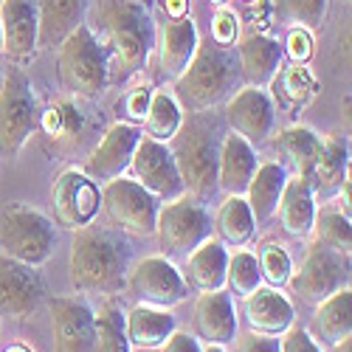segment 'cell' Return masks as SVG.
Wrapping results in <instances>:
<instances>
[{"instance_id":"cell-1","label":"cell","mask_w":352,"mask_h":352,"mask_svg":"<svg viewBox=\"0 0 352 352\" xmlns=\"http://www.w3.org/2000/svg\"><path fill=\"white\" fill-rule=\"evenodd\" d=\"M96 25L104 34V56L113 82H127L144 71L155 51V14L150 0H99L94 9Z\"/></svg>"},{"instance_id":"cell-2","label":"cell","mask_w":352,"mask_h":352,"mask_svg":"<svg viewBox=\"0 0 352 352\" xmlns=\"http://www.w3.org/2000/svg\"><path fill=\"white\" fill-rule=\"evenodd\" d=\"M133 265V248L113 226L87 223L74 231L68 254L71 285L79 293H119Z\"/></svg>"},{"instance_id":"cell-3","label":"cell","mask_w":352,"mask_h":352,"mask_svg":"<svg viewBox=\"0 0 352 352\" xmlns=\"http://www.w3.org/2000/svg\"><path fill=\"white\" fill-rule=\"evenodd\" d=\"M40 144L43 153L54 161H74L87 158L94 144L102 138V113L94 107L91 99L79 96H60L45 110H40Z\"/></svg>"},{"instance_id":"cell-4","label":"cell","mask_w":352,"mask_h":352,"mask_svg":"<svg viewBox=\"0 0 352 352\" xmlns=\"http://www.w3.org/2000/svg\"><path fill=\"white\" fill-rule=\"evenodd\" d=\"M237 76H240V65L234 51L206 40L197 43L189 68L175 79V94L189 110L203 113L220 104L234 91Z\"/></svg>"},{"instance_id":"cell-5","label":"cell","mask_w":352,"mask_h":352,"mask_svg":"<svg viewBox=\"0 0 352 352\" xmlns=\"http://www.w3.org/2000/svg\"><path fill=\"white\" fill-rule=\"evenodd\" d=\"M175 141V164H178L184 189L200 200L209 203L217 192V158H220V133L214 119L195 116L189 124H181Z\"/></svg>"},{"instance_id":"cell-6","label":"cell","mask_w":352,"mask_h":352,"mask_svg":"<svg viewBox=\"0 0 352 352\" xmlns=\"http://www.w3.org/2000/svg\"><path fill=\"white\" fill-rule=\"evenodd\" d=\"M56 48H60L56 51V74H60L63 91L91 102L99 99L110 85V71L102 40L94 28L82 23Z\"/></svg>"},{"instance_id":"cell-7","label":"cell","mask_w":352,"mask_h":352,"mask_svg":"<svg viewBox=\"0 0 352 352\" xmlns=\"http://www.w3.org/2000/svg\"><path fill=\"white\" fill-rule=\"evenodd\" d=\"M40 99L32 79L20 65H12L0 79V153L17 158L23 146L37 133Z\"/></svg>"},{"instance_id":"cell-8","label":"cell","mask_w":352,"mask_h":352,"mask_svg":"<svg viewBox=\"0 0 352 352\" xmlns=\"http://www.w3.org/2000/svg\"><path fill=\"white\" fill-rule=\"evenodd\" d=\"M56 243L54 223L25 203H9L0 212V254L40 268L51 259Z\"/></svg>"},{"instance_id":"cell-9","label":"cell","mask_w":352,"mask_h":352,"mask_svg":"<svg viewBox=\"0 0 352 352\" xmlns=\"http://www.w3.org/2000/svg\"><path fill=\"white\" fill-rule=\"evenodd\" d=\"M155 234L164 256H189L200 243L212 237V214L206 203L195 200L192 195H181L175 200H166L158 209Z\"/></svg>"},{"instance_id":"cell-10","label":"cell","mask_w":352,"mask_h":352,"mask_svg":"<svg viewBox=\"0 0 352 352\" xmlns=\"http://www.w3.org/2000/svg\"><path fill=\"white\" fill-rule=\"evenodd\" d=\"M102 209L116 231L150 237L155 234L161 200L122 175V178H113L102 186Z\"/></svg>"},{"instance_id":"cell-11","label":"cell","mask_w":352,"mask_h":352,"mask_svg":"<svg viewBox=\"0 0 352 352\" xmlns=\"http://www.w3.org/2000/svg\"><path fill=\"white\" fill-rule=\"evenodd\" d=\"M346 259L349 256L321 245V243H313L307 248L305 259L290 271L285 285L290 287V293H296L302 302L318 305L327 296H333L336 290L349 285V262Z\"/></svg>"},{"instance_id":"cell-12","label":"cell","mask_w":352,"mask_h":352,"mask_svg":"<svg viewBox=\"0 0 352 352\" xmlns=\"http://www.w3.org/2000/svg\"><path fill=\"white\" fill-rule=\"evenodd\" d=\"M124 287L135 296L138 305H150V307H175L189 296V287L184 282V274L178 265L158 254V256H144L135 265H130Z\"/></svg>"},{"instance_id":"cell-13","label":"cell","mask_w":352,"mask_h":352,"mask_svg":"<svg viewBox=\"0 0 352 352\" xmlns=\"http://www.w3.org/2000/svg\"><path fill=\"white\" fill-rule=\"evenodd\" d=\"M130 172H133V181L138 186H144L150 195H155L161 203L186 195L169 144L141 135L135 153H133V161H130Z\"/></svg>"},{"instance_id":"cell-14","label":"cell","mask_w":352,"mask_h":352,"mask_svg":"<svg viewBox=\"0 0 352 352\" xmlns=\"http://www.w3.org/2000/svg\"><path fill=\"white\" fill-rule=\"evenodd\" d=\"M51 203L54 217L63 228H82L94 223V217L102 209V189L94 178H87L82 169H65L56 175L51 186Z\"/></svg>"},{"instance_id":"cell-15","label":"cell","mask_w":352,"mask_h":352,"mask_svg":"<svg viewBox=\"0 0 352 352\" xmlns=\"http://www.w3.org/2000/svg\"><path fill=\"white\" fill-rule=\"evenodd\" d=\"M54 352H96L94 307L79 296H56L48 305Z\"/></svg>"},{"instance_id":"cell-16","label":"cell","mask_w":352,"mask_h":352,"mask_svg":"<svg viewBox=\"0 0 352 352\" xmlns=\"http://www.w3.org/2000/svg\"><path fill=\"white\" fill-rule=\"evenodd\" d=\"M138 138H141V130L135 124H127V122L110 124L102 133V138L94 144V150L87 153L82 172L87 178L102 181V184H107L113 178H122V175L130 169Z\"/></svg>"},{"instance_id":"cell-17","label":"cell","mask_w":352,"mask_h":352,"mask_svg":"<svg viewBox=\"0 0 352 352\" xmlns=\"http://www.w3.org/2000/svg\"><path fill=\"white\" fill-rule=\"evenodd\" d=\"M45 296V282L37 268L0 254V316L28 318Z\"/></svg>"},{"instance_id":"cell-18","label":"cell","mask_w":352,"mask_h":352,"mask_svg":"<svg viewBox=\"0 0 352 352\" xmlns=\"http://www.w3.org/2000/svg\"><path fill=\"white\" fill-rule=\"evenodd\" d=\"M226 119L231 124V130L243 135L248 144H265L274 133V122H276V110L271 96L262 91V87H240L226 104Z\"/></svg>"},{"instance_id":"cell-19","label":"cell","mask_w":352,"mask_h":352,"mask_svg":"<svg viewBox=\"0 0 352 352\" xmlns=\"http://www.w3.org/2000/svg\"><path fill=\"white\" fill-rule=\"evenodd\" d=\"M197 25L192 17H166L155 34V54H158V74L164 79H178L197 51Z\"/></svg>"},{"instance_id":"cell-20","label":"cell","mask_w":352,"mask_h":352,"mask_svg":"<svg viewBox=\"0 0 352 352\" xmlns=\"http://www.w3.org/2000/svg\"><path fill=\"white\" fill-rule=\"evenodd\" d=\"M0 28H3V54L9 60L23 63L37 54L40 17L34 0H3L0 3Z\"/></svg>"},{"instance_id":"cell-21","label":"cell","mask_w":352,"mask_h":352,"mask_svg":"<svg viewBox=\"0 0 352 352\" xmlns=\"http://www.w3.org/2000/svg\"><path fill=\"white\" fill-rule=\"evenodd\" d=\"M192 327L195 338L206 341L214 346H226L237 338V310H234V299L226 290H212V293H200L195 302L192 313Z\"/></svg>"},{"instance_id":"cell-22","label":"cell","mask_w":352,"mask_h":352,"mask_svg":"<svg viewBox=\"0 0 352 352\" xmlns=\"http://www.w3.org/2000/svg\"><path fill=\"white\" fill-rule=\"evenodd\" d=\"M243 313H245V324L251 333L274 336V338L287 333L293 327V318H296V310H293L290 299L276 287H256L251 296H245Z\"/></svg>"},{"instance_id":"cell-23","label":"cell","mask_w":352,"mask_h":352,"mask_svg":"<svg viewBox=\"0 0 352 352\" xmlns=\"http://www.w3.org/2000/svg\"><path fill=\"white\" fill-rule=\"evenodd\" d=\"M256 150L243 135L228 133L220 138V158H217V189L226 195H245L254 172H256Z\"/></svg>"},{"instance_id":"cell-24","label":"cell","mask_w":352,"mask_h":352,"mask_svg":"<svg viewBox=\"0 0 352 352\" xmlns=\"http://www.w3.org/2000/svg\"><path fill=\"white\" fill-rule=\"evenodd\" d=\"M282 56H285V51L274 37L259 34V32L245 34L237 45L240 76L251 87H265V85H271V79L282 68Z\"/></svg>"},{"instance_id":"cell-25","label":"cell","mask_w":352,"mask_h":352,"mask_svg":"<svg viewBox=\"0 0 352 352\" xmlns=\"http://www.w3.org/2000/svg\"><path fill=\"white\" fill-rule=\"evenodd\" d=\"M40 17V48H56L71 32L85 23L91 0H34Z\"/></svg>"},{"instance_id":"cell-26","label":"cell","mask_w":352,"mask_h":352,"mask_svg":"<svg viewBox=\"0 0 352 352\" xmlns=\"http://www.w3.org/2000/svg\"><path fill=\"white\" fill-rule=\"evenodd\" d=\"M226 265H228L226 245L209 237L186 256V268L181 274L186 287L197 293H212V290H226Z\"/></svg>"},{"instance_id":"cell-27","label":"cell","mask_w":352,"mask_h":352,"mask_svg":"<svg viewBox=\"0 0 352 352\" xmlns=\"http://www.w3.org/2000/svg\"><path fill=\"white\" fill-rule=\"evenodd\" d=\"M276 214H279L282 228L290 234V237H299V240L310 237L313 220H316V192H313L307 178H302V175L290 178L287 175V184L282 189Z\"/></svg>"},{"instance_id":"cell-28","label":"cell","mask_w":352,"mask_h":352,"mask_svg":"<svg viewBox=\"0 0 352 352\" xmlns=\"http://www.w3.org/2000/svg\"><path fill=\"white\" fill-rule=\"evenodd\" d=\"M285 184H287V169L279 161H265V164L256 166L254 178H251V184H248V189L243 195L256 226H265L276 214Z\"/></svg>"},{"instance_id":"cell-29","label":"cell","mask_w":352,"mask_h":352,"mask_svg":"<svg viewBox=\"0 0 352 352\" xmlns=\"http://www.w3.org/2000/svg\"><path fill=\"white\" fill-rule=\"evenodd\" d=\"M313 333H316V341L327 344V346H344L349 341V336H352V290H349V285L316 305Z\"/></svg>"},{"instance_id":"cell-30","label":"cell","mask_w":352,"mask_h":352,"mask_svg":"<svg viewBox=\"0 0 352 352\" xmlns=\"http://www.w3.org/2000/svg\"><path fill=\"white\" fill-rule=\"evenodd\" d=\"M178 330L175 327V316L164 307L135 305L130 313H124V333L130 346L138 349H158L166 344V338Z\"/></svg>"},{"instance_id":"cell-31","label":"cell","mask_w":352,"mask_h":352,"mask_svg":"<svg viewBox=\"0 0 352 352\" xmlns=\"http://www.w3.org/2000/svg\"><path fill=\"white\" fill-rule=\"evenodd\" d=\"M346 178H349V144L338 135H330L321 141V153L310 169V186L318 195L333 197Z\"/></svg>"},{"instance_id":"cell-32","label":"cell","mask_w":352,"mask_h":352,"mask_svg":"<svg viewBox=\"0 0 352 352\" xmlns=\"http://www.w3.org/2000/svg\"><path fill=\"white\" fill-rule=\"evenodd\" d=\"M212 228L217 231V240L226 245V248H243L254 240V231H256V223H254V214L248 209V203L243 195H228L220 209L212 220Z\"/></svg>"},{"instance_id":"cell-33","label":"cell","mask_w":352,"mask_h":352,"mask_svg":"<svg viewBox=\"0 0 352 352\" xmlns=\"http://www.w3.org/2000/svg\"><path fill=\"white\" fill-rule=\"evenodd\" d=\"M144 133L146 138H155L161 144H169L175 135H178L181 124H184V113L181 104L169 91H153L150 99V110L144 116Z\"/></svg>"},{"instance_id":"cell-34","label":"cell","mask_w":352,"mask_h":352,"mask_svg":"<svg viewBox=\"0 0 352 352\" xmlns=\"http://www.w3.org/2000/svg\"><path fill=\"white\" fill-rule=\"evenodd\" d=\"M276 146H279V153L293 164L296 175H302V178L310 181V169H313V164H316V158L321 153V138L310 127L293 124V127L279 133Z\"/></svg>"},{"instance_id":"cell-35","label":"cell","mask_w":352,"mask_h":352,"mask_svg":"<svg viewBox=\"0 0 352 352\" xmlns=\"http://www.w3.org/2000/svg\"><path fill=\"white\" fill-rule=\"evenodd\" d=\"M271 85H274L276 102L290 110L305 107L316 94V79L310 76V71L305 65H296V63L290 68H279L276 76L271 79Z\"/></svg>"},{"instance_id":"cell-36","label":"cell","mask_w":352,"mask_h":352,"mask_svg":"<svg viewBox=\"0 0 352 352\" xmlns=\"http://www.w3.org/2000/svg\"><path fill=\"white\" fill-rule=\"evenodd\" d=\"M94 327H96V352H130V341L124 333V313L122 305L107 299L94 310Z\"/></svg>"},{"instance_id":"cell-37","label":"cell","mask_w":352,"mask_h":352,"mask_svg":"<svg viewBox=\"0 0 352 352\" xmlns=\"http://www.w3.org/2000/svg\"><path fill=\"white\" fill-rule=\"evenodd\" d=\"M316 234V243L327 245L344 256H349V245H352V237H349V217L336 206V203H327L324 209H316V220H313V231Z\"/></svg>"},{"instance_id":"cell-38","label":"cell","mask_w":352,"mask_h":352,"mask_svg":"<svg viewBox=\"0 0 352 352\" xmlns=\"http://www.w3.org/2000/svg\"><path fill=\"white\" fill-rule=\"evenodd\" d=\"M226 287H228L231 299H245V296H251L256 287H262V274H259L256 254H251V251L228 254Z\"/></svg>"},{"instance_id":"cell-39","label":"cell","mask_w":352,"mask_h":352,"mask_svg":"<svg viewBox=\"0 0 352 352\" xmlns=\"http://www.w3.org/2000/svg\"><path fill=\"white\" fill-rule=\"evenodd\" d=\"M256 262H259V274L262 279H265L271 287H282L293 271V259L290 254L276 245V243H268V245H262L259 254H256Z\"/></svg>"},{"instance_id":"cell-40","label":"cell","mask_w":352,"mask_h":352,"mask_svg":"<svg viewBox=\"0 0 352 352\" xmlns=\"http://www.w3.org/2000/svg\"><path fill=\"white\" fill-rule=\"evenodd\" d=\"M330 0H279V9L287 20L299 23L302 28H318L327 17Z\"/></svg>"},{"instance_id":"cell-41","label":"cell","mask_w":352,"mask_h":352,"mask_svg":"<svg viewBox=\"0 0 352 352\" xmlns=\"http://www.w3.org/2000/svg\"><path fill=\"white\" fill-rule=\"evenodd\" d=\"M150 99H153V87L150 85H135L130 91L119 99L116 110H119V122L124 119L127 124H135V122H144L146 110H150Z\"/></svg>"},{"instance_id":"cell-42","label":"cell","mask_w":352,"mask_h":352,"mask_svg":"<svg viewBox=\"0 0 352 352\" xmlns=\"http://www.w3.org/2000/svg\"><path fill=\"white\" fill-rule=\"evenodd\" d=\"M237 37H240V17H237V12L228 9V6H217L214 17H212V37L209 40L223 45V48H228V45L237 43Z\"/></svg>"},{"instance_id":"cell-43","label":"cell","mask_w":352,"mask_h":352,"mask_svg":"<svg viewBox=\"0 0 352 352\" xmlns=\"http://www.w3.org/2000/svg\"><path fill=\"white\" fill-rule=\"evenodd\" d=\"M287 56L296 65H305L310 56H313V37L307 28H293V32H287V40H285V48H282Z\"/></svg>"},{"instance_id":"cell-44","label":"cell","mask_w":352,"mask_h":352,"mask_svg":"<svg viewBox=\"0 0 352 352\" xmlns=\"http://www.w3.org/2000/svg\"><path fill=\"white\" fill-rule=\"evenodd\" d=\"M279 346H282V352H324L318 346V341L313 338V333L305 327H290L287 333H282Z\"/></svg>"},{"instance_id":"cell-45","label":"cell","mask_w":352,"mask_h":352,"mask_svg":"<svg viewBox=\"0 0 352 352\" xmlns=\"http://www.w3.org/2000/svg\"><path fill=\"white\" fill-rule=\"evenodd\" d=\"M237 352H282V346H279V338H274V336L248 333L237 341Z\"/></svg>"},{"instance_id":"cell-46","label":"cell","mask_w":352,"mask_h":352,"mask_svg":"<svg viewBox=\"0 0 352 352\" xmlns=\"http://www.w3.org/2000/svg\"><path fill=\"white\" fill-rule=\"evenodd\" d=\"M164 352H203V346H200V341H197L195 336H189V333H178V330H175V333L166 338Z\"/></svg>"},{"instance_id":"cell-47","label":"cell","mask_w":352,"mask_h":352,"mask_svg":"<svg viewBox=\"0 0 352 352\" xmlns=\"http://www.w3.org/2000/svg\"><path fill=\"white\" fill-rule=\"evenodd\" d=\"M166 17H189V0H161Z\"/></svg>"},{"instance_id":"cell-48","label":"cell","mask_w":352,"mask_h":352,"mask_svg":"<svg viewBox=\"0 0 352 352\" xmlns=\"http://www.w3.org/2000/svg\"><path fill=\"white\" fill-rule=\"evenodd\" d=\"M6 352H32V349H25V346H20V344H17V346H9Z\"/></svg>"},{"instance_id":"cell-49","label":"cell","mask_w":352,"mask_h":352,"mask_svg":"<svg viewBox=\"0 0 352 352\" xmlns=\"http://www.w3.org/2000/svg\"><path fill=\"white\" fill-rule=\"evenodd\" d=\"M203 352H226V349H223V346H214V344H209V346L203 349Z\"/></svg>"},{"instance_id":"cell-50","label":"cell","mask_w":352,"mask_h":352,"mask_svg":"<svg viewBox=\"0 0 352 352\" xmlns=\"http://www.w3.org/2000/svg\"><path fill=\"white\" fill-rule=\"evenodd\" d=\"M0 51H3V28H0Z\"/></svg>"},{"instance_id":"cell-51","label":"cell","mask_w":352,"mask_h":352,"mask_svg":"<svg viewBox=\"0 0 352 352\" xmlns=\"http://www.w3.org/2000/svg\"><path fill=\"white\" fill-rule=\"evenodd\" d=\"M212 3H214V6H223V3H226V0H212Z\"/></svg>"},{"instance_id":"cell-52","label":"cell","mask_w":352,"mask_h":352,"mask_svg":"<svg viewBox=\"0 0 352 352\" xmlns=\"http://www.w3.org/2000/svg\"><path fill=\"white\" fill-rule=\"evenodd\" d=\"M0 3H3V0H0Z\"/></svg>"},{"instance_id":"cell-53","label":"cell","mask_w":352,"mask_h":352,"mask_svg":"<svg viewBox=\"0 0 352 352\" xmlns=\"http://www.w3.org/2000/svg\"><path fill=\"white\" fill-rule=\"evenodd\" d=\"M248 3H251V0H248Z\"/></svg>"}]
</instances>
